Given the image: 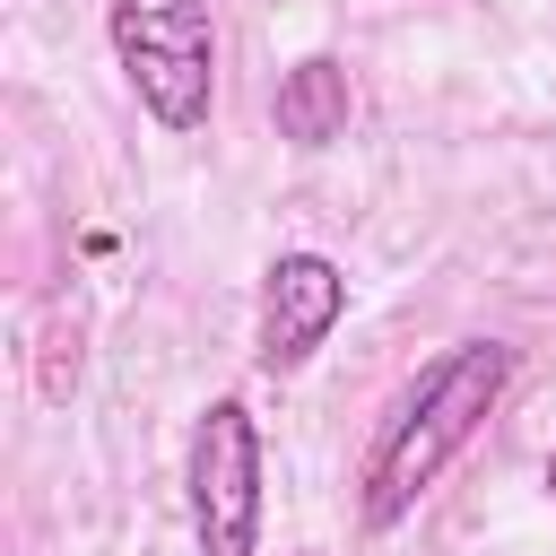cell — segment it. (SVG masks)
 I'll return each mask as SVG.
<instances>
[{
	"label": "cell",
	"instance_id": "cell-6",
	"mask_svg": "<svg viewBox=\"0 0 556 556\" xmlns=\"http://www.w3.org/2000/svg\"><path fill=\"white\" fill-rule=\"evenodd\" d=\"M547 486H556V452H547Z\"/></svg>",
	"mask_w": 556,
	"mask_h": 556
},
{
	"label": "cell",
	"instance_id": "cell-4",
	"mask_svg": "<svg viewBox=\"0 0 556 556\" xmlns=\"http://www.w3.org/2000/svg\"><path fill=\"white\" fill-rule=\"evenodd\" d=\"M348 321V269L330 252H278L261 269V321H252V365L261 374H295L313 365V348Z\"/></svg>",
	"mask_w": 556,
	"mask_h": 556
},
{
	"label": "cell",
	"instance_id": "cell-3",
	"mask_svg": "<svg viewBox=\"0 0 556 556\" xmlns=\"http://www.w3.org/2000/svg\"><path fill=\"white\" fill-rule=\"evenodd\" d=\"M182 504H191L200 556H261V417H252V400L217 391L200 408L191 460H182Z\"/></svg>",
	"mask_w": 556,
	"mask_h": 556
},
{
	"label": "cell",
	"instance_id": "cell-5",
	"mask_svg": "<svg viewBox=\"0 0 556 556\" xmlns=\"http://www.w3.org/2000/svg\"><path fill=\"white\" fill-rule=\"evenodd\" d=\"M348 104H356V87H348V61H330V52H304L295 70H278L269 122H278V139H287V148H330V139H348Z\"/></svg>",
	"mask_w": 556,
	"mask_h": 556
},
{
	"label": "cell",
	"instance_id": "cell-1",
	"mask_svg": "<svg viewBox=\"0 0 556 556\" xmlns=\"http://www.w3.org/2000/svg\"><path fill=\"white\" fill-rule=\"evenodd\" d=\"M504 382H513V348L504 339H460V348L426 356L400 382V400L382 408V426H374V443L356 460V521L365 530H400L417 513V495L478 443V426L495 417Z\"/></svg>",
	"mask_w": 556,
	"mask_h": 556
},
{
	"label": "cell",
	"instance_id": "cell-7",
	"mask_svg": "<svg viewBox=\"0 0 556 556\" xmlns=\"http://www.w3.org/2000/svg\"><path fill=\"white\" fill-rule=\"evenodd\" d=\"M295 556H321V547H295Z\"/></svg>",
	"mask_w": 556,
	"mask_h": 556
},
{
	"label": "cell",
	"instance_id": "cell-2",
	"mask_svg": "<svg viewBox=\"0 0 556 556\" xmlns=\"http://www.w3.org/2000/svg\"><path fill=\"white\" fill-rule=\"evenodd\" d=\"M104 35H113V61L139 96V113L156 130H208V104H217V26H208V0H113L104 9Z\"/></svg>",
	"mask_w": 556,
	"mask_h": 556
}]
</instances>
